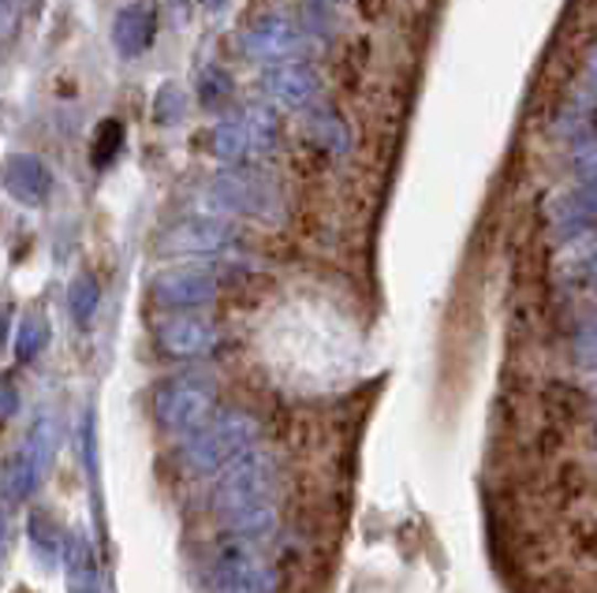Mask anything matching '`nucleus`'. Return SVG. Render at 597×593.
<instances>
[{
	"label": "nucleus",
	"mask_w": 597,
	"mask_h": 593,
	"mask_svg": "<svg viewBox=\"0 0 597 593\" xmlns=\"http://www.w3.org/2000/svg\"><path fill=\"white\" fill-rule=\"evenodd\" d=\"M158 414L169 433H194L210 422L213 392L202 378H180L161 392Z\"/></svg>",
	"instance_id": "nucleus-1"
},
{
	"label": "nucleus",
	"mask_w": 597,
	"mask_h": 593,
	"mask_svg": "<svg viewBox=\"0 0 597 593\" xmlns=\"http://www.w3.org/2000/svg\"><path fill=\"white\" fill-rule=\"evenodd\" d=\"M254 437V422L250 419H221L210 430L199 433V441L188 448V459L199 470H213L221 463H228L236 452Z\"/></svg>",
	"instance_id": "nucleus-2"
},
{
	"label": "nucleus",
	"mask_w": 597,
	"mask_h": 593,
	"mask_svg": "<svg viewBox=\"0 0 597 593\" xmlns=\"http://www.w3.org/2000/svg\"><path fill=\"white\" fill-rule=\"evenodd\" d=\"M45 448H49V433L42 430V437H38V430H34L31 441L4 463V500L8 504H23L34 493L38 478H42V463L49 456Z\"/></svg>",
	"instance_id": "nucleus-3"
},
{
	"label": "nucleus",
	"mask_w": 597,
	"mask_h": 593,
	"mask_svg": "<svg viewBox=\"0 0 597 593\" xmlns=\"http://www.w3.org/2000/svg\"><path fill=\"white\" fill-rule=\"evenodd\" d=\"M158 38V12L150 4H127L113 19V45L124 61H139Z\"/></svg>",
	"instance_id": "nucleus-4"
},
{
	"label": "nucleus",
	"mask_w": 597,
	"mask_h": 593,
	"mask_svg": "<svg viewBox=\"0 0 597 593\" xmlns=\"http://www.w3.org/2000/svg\"><path fill=\"white\" fill-rule=\"evenodd\" d=\"M4 187L8 194L19 198L23 205H42L53 194V172L42 157L34 153H15L4 161Z\"/></svg>",
	"instance_id": "nucleus-5"
},
{
	"label": "nucleus",
	"mask_w": 597,
	"mask_h": 593,
	"mask_svg": "<svg viewBox=\"0 0 597 593\" xmlns=\"http://www.w3.org/2000/svg\"><path fill=\"white\" fill-rule=\"evenodd\" d=\"M217 295V280L202 269H175L153 280V299L164 306H199Z\"/></svg>",
	"instance_id": "nucleus-6"
},
{
	"label": "nucleus",
	"mask_w": 597,
	"mask_h": 593,
	"mask_svg": "<svg viewBox=\"0 0 597 593\" xmlns=\"http://www.w3.org/2000/svg\"><path fill=\"white\" fill-rule=\"evenodd\" d=\"M228 243V229L217 221H183L161 235L158 251L161 254H205V251H221Z\"/></svg>",
	"instance_id": "nucleus-7"
},
{
	"label": "nucleus",
	"mask_w": 597,
	"mask_h": 593,
	"mask_svg": "<svg viewBox=\"0 0 597 593\" xmlns=\"http://www.w3.org/2000/svg\"><path fill=\"white\" fill-rule=\"evenodd\" d=\"M210 325L199 318H172L158 329L161 348L169 354H199L210 343Z\"/></svg>",
	"instance_id": "nucleus-8"
},
{
	"label": "nucleus",
	"mask_w": 597,
	"mask_h": 593,
	"mask_svg": "<svg viewBox=\"0 0 597 593\" xmlns=\"http://www.w3.org/2000/svg\"><path fill=\"white\" fill-rule=\"evenodd\" d=\"M269 86L288 105H302L315 94V78H310V72H302V67H280L277 75H269Z\"/></svg>",
	"instance_id": "nucleus-9"
},
{
	"label": "nucleus",
	"mask_w": 597,
	"mask_h": 593,
	"mask_svg": "<svg viewBox=\"0 0 597 593\" xmlns=\"http://www.w3.org/2000/svg\"><path fill=\"white\" fill-rule=\"evenodd\" d=\"M124 146V124L120 120H102L94 131V150H90V161L94 168H105L116 161V153H120Z\"/></svg>",
	"instance_id": "nucleus-10"
},
{
	"label": "nucleus",
	"mask_w": 597,
	"mask_h": 593,
	"mask_svg": "<svg viewBox=\"0 0 597 593\" xmlns=\"http://www.w3.org/2000/svg\"><path fill=\"white\" fill-rule=\"evenodd\" d=\"M250 45L258 49V53L273 56V53H284V49L296 45V34H291L284 23H269V27H258V31H254Z\"/></svg>",
	"instance_id": "nucleus-11"
},
{
	"label": "nucleus",
	"mask_w": 597,
	"mask_h": 593,
	"mask_svg": "<svg viewBox=\"0 0 597 593\" xmlns=\"http://www.w3.org/2000/svg\"><path fill=\"white\" fill-rule=\"evenodd\" d=\"M183 105H188V102H183L180 86H172V83L161 86L158 97H153V120H158V124H175L183 116Z\"/></svg>",
	"instance_id": "nucleus-12"
},
{
	"label": "nucleus",
	"mask_w": 597,
	"mask_h": 593,
	"mask_svg": "<svg viewBox=\"0 0 597 593\" xmlns=\"http://www.w3.org/2000/svg\"><path fill=\"white\" fill-rule=\"evenodd\" d=\"M97 299H102V288H97L94 276H79V280L72 284V310H75V318H79V321L90 318Z\"/></svg>",
	"instance_id": "nucleus-13"
},
{
	"label": "nucleus",
	"mask_w": 597,
	"mask_h": 593,
	"mask_svg": "<svg viewBox=\"0 0 597 593\" xmlns=\"http://www.w3.org/2000/svg\"><path fill=\"white\" fill-rule=\"evenodd\" d=\"M232 94V78L221 72V67H210L202 78H199V97H202V105L205 108H213V105H221L224 97Z\"/></svg>",
	"instance_id": "nucleus-14"
},
{
	"label": "nucleus",
	"mask_w": 597,
	"mask_h": 593,
	"mask_svg": "<svg viewBox=\"0 0 597 593\" xmlns=\"http://www.w3.org/2000/svg\"><path fill=\"white\" fill-rule=\"evenodd\" d=\"M45 348V321H38V318H26L23 321V329H19L15 336V354L19 359H34L38 351Z\"/></svg>",
	"instance_id": "nucleus-15"
},
{
	"label": "nucleus",
	"mask_w": 597,
	"mask_h": 593,
	"mask_svg": "<svg viewBox=\"0 0 597 593\" xmlns=\"http://www.w3.org/2000/svg\"><path fill=\"white\" fill-rule=\"evenodd\" d=\"M15 407H19V400H15L12 384H0V414H12Z\"/></svg>",
	"instance_id": "nucleus-16"
},
{
	"label": "nucleus",
	"mask_w": 597,
	"mask_h": 593,
	"mask_svg": "<svg viewBox=\"0 0 597 593\" xmlns=\"http://www.w3.org/2000/svg\"><path fill=\"white\" fill-rule=\"evenodd\" d=\"M202 4H205V8H224L228 0H202Z\"/></svg>",
	"instance_id": "nucleus-17"
},
{
	"label": "nucleus",
	"mask_w": 597,
	"mask_h": 593,
	"mask_svg": "<svg viewBox=\"0 0 597 593\" xmlns=\"http://www.w3.org/2000/svg\"><path fill=\"white\" fill-rule=\"evenodd\" d=\"M8 4H15V0H0V8H8Z\"/></svg>",
	"instance_id": "nucleus-18"
},
{
	"label": "nucleus",
	"mask_w": 597,
	"mask_h": 593,
	"mask_svg": "<svg viewBox=\"0 0 597 593\" xmlns=\"http://www.w3.org/2000/svg\"><path fill=\"white\" fill-rule=\"evenodd\" d=\"M86 593H97V586H94V590H86Z\"/></svg>",
	"instance_id": "nucleus-19"
}]
</instances>
